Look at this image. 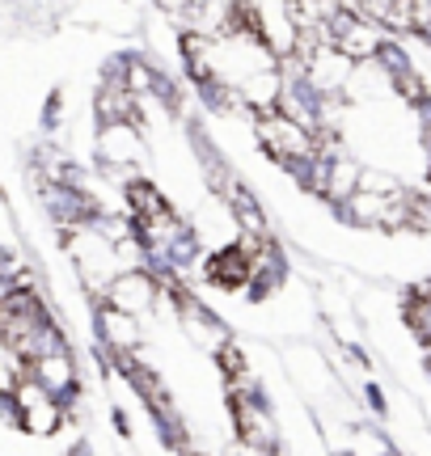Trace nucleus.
<instances>
[{
	"label": "nucleus",
	"instance_id": "1",
	"mask_svg": "<svg viewBox=\"0 0 431 456\" xmlns=\"http://www.w3.org/2000/svg\"><path fill=\"white\" fill-rule=\"evenodd\" d=\"M258 140L263 148L275 157V161L292 165V161H309V152H313V135L292 123V118H283V114H263V123H258Z\"/></svg>",
	"mask_w": 431,
	"mask_h": 456
}]
</instances>
